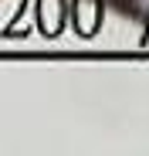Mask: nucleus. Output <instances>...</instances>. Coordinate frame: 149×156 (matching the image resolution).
Instances as JSON below:
<instances>
[{
  "label": "nucleus",
  "instance_id": "f257e3e1",
  "mask_svg": "<svg viewBox=\"0 0 149 156\" xmlns=\"http://www.w3.org/2000/svg\"><path fill=\"white\" fill-rule=\"evenodd\" d=\"M78 7H81V27L85 31H92L95 27V20H98V4H95V0H78Z\"/></svg>",
  "mask_w": 149,
  "mask_h": 156
},
{
  "label": "nucleus",
  "instance_id": "f03ea898",
  "mask_svg": "<svg viewBox=\"0 0 149 156\" xmlns=\"http://www.w3.org/2000/svg\"><path fill=\"white\" fill-rule=\"evenodd\" d=\"M109 4H112L115 10H122L126 17H139V14H142V7H139V0H109Z\"/></svg>",
  "mask_w": 149,
  "mask_h": 156
}]
</instances>
